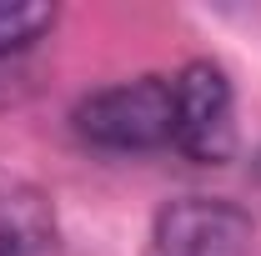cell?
<instances>
[{
	"mask_svg": "<svg viewBox=\"0 0 261 256\" xmlns=\"http://www.w3.org/2000/svg\"><path fill=\"white\" fill-rule=\"evenodd\" d=\"M176 131L171 146L196 166H226L236 156V91L216 61H186L171 75Z\"/></svg>",
	"mask_w": 261,
	"mask_h": 256,
	"instance_id": "7a4b0ae2",
	"label": "cell"
},
{
	"mask_svg": "<svg viewBox=\"0 0 261 256\" xmlns=\"http://www.w3.org/2000/svg\"><path fill=\"white\" fill-rule=\"evenodd\" d=\"M70 126L96 151H116V156L161 151V146H171V131H176L171 81L166 75H136V81L100 86V91L75 100Z\"/></svg>",
	"mask_w": 261,
	"mask_h": 256,
	"instance_id": "6da1fadb",
	"label": "cell"
},
{
	"mask_svg": "<svg viewBox=\"0 0 261 256\" xmlns=\"http://www.w3.org/2000/svg\"><path fill=\"white\" fill-rule=\"evenodd\" d=\"M61 10L50 0H0V65L31 61V50L56 31Z\"/></svg>",
	"mask_w": 261,
	"mask_h": 256,
	"instance_id": "5b68a950",
	"label": "cell"
},
{
	"mask_svg": "<svg viewBox=\"0 0 261 256\" xmlns=\"http://www.w3.org/2000/svg\"><path fill=\"white\" fill-rule=\"evenodd\" d=\"M0 256H61L56 201L15 171H0Z\"/></svg>",
	"mask_w": 261,
	"mask_h": 256,
	"instance_id": "277c9868",
	"label": "cell"
},
{
	"mask_svg": "<svg viewBox=\"0 0 261 256\" xmlns=\"http://www.w3.org/2000/svg\"><path fill=\"white\" fill-rule=\"evenodd\" d=\"M256 226L226 196H176L151 221V256H251Z\"/></svg>",
	"mask_w": 261,
	"mask_h": 256,
	"instance_id": "3957f363",
	"label": "cell"
},
{
	"mask_svg": "<svg viewBox=\"0 0 261 256\" xmlns=\"http://www.w3.org/2000/svg\"><path fill=\"white\" fill-rule=\"evenodd\" d=\"M40 70H35L31 61H10V65H0V111H10V106H20V100H31L35 96V81Z\"/></svg>",
	"mask_w": 261,
	"mask_h": 256,
	"instance_id": "8992f818",
	"label": "cell"
}]
</instances>
